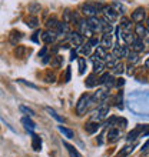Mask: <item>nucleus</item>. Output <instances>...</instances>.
<instances>
[{
	"mask_svg": "<svg viewBox=\"0 0 149 157\" xmlns=\"http://www.w3.org/2000/svg\"><path fill=\"white\" fill-rule=\"evenodd\" d=\"M92 103V96L87 94V93H83L80 97H79L78 103H76V114L78 116H83L86 113L89 104Z\"/></svg>",
	"mask_w": 149,
	"mask_h": 157,
	"instance_id": "nucleus-1",
	"label": "nucleus"
},
{
	"mask_svg": "<svg viewBox=\"0 0 149 157\" xmlns=\"http://www.w3.org/2000/svg\"><path fill=\"white\" fill-rule=\"evenodd\" d=\"M78 32L82 34L83 37H87V39L93 37V33H95V32L91 29L87 20H85V19H80V20L78 21Z\"/></svg>",
	"mask_w": 149,
	"mask_h": 157,
	"instance_id": "nucleus-2",
	"label": "nucleus"
},
{
	"mask_svg": "<svg viewBox=\"0 0 149 157\" xmlns=\"http://www.w3.org/2000/svg\"><path fill=\"white\" fill-rule=\"evenodd\" d=\"M98 12H99V9L96 7L95 3H83L82 6H80V13H82L85 17H87V19L95 17L96 14H98Z\"/></svg>",
	"mask_w": 149,
	"mask_h": 157,
	"instance_id": "nucleus-3",
	"label": "nucleus"
},
{
	"mask_svg": "<svg viewBox=\"0 0 149 157\" xmlns=\"http://www.w3.org/2000/svg\"><path fill=\"white\" fill-rule=\"evenodd\" d=\"M102 13H103V19L108 20L109 23H115V21L118 20V16H119L118 10H116L112 4L111 6H105V7L102 9Z\"/></svg>",
	"mask_w": 149,
	"mask_h": 157,
	"instance_id": "nucleus-4",
	"label": "nucleus"
},
{
	"mask_svg": "<svg viewBox=\"0 0 149 157\" xmlns=\"http://www.w3.org/2000/svg\"><path fill=\"white\" fill-rule=\"evenodd\" d=\"M109 112H111V107H109V106H106V104H100L99 107L93 112L92 120H95V121H100V120L106 119L108 114H109Z\"/></svg>",
	"mask_w": 149,
	"mask_h": 157,
	"instance_id": "nucleus-5",
	"label": "nucleus"
},
{
	"mask_svg": "<svg viewBox=\"0 0 149 157\" xmlns=\"http://www.w3.org/2000/svg\"><path fill=\"white\" fill-rule=\"evenodd\" d=\"M87 23L91 26V29L95 33H103V19H99L98 16L87 19Z\"/></svg>",
	"mask_w": 149,
	"mask_h": 157,
	"instance_id": "nucleus-6",
	"label": "nucleus"
},
{
	"mask_svg": "<svg viewBox=\"0 0 149 157\" xmlns=\"http://www.w3.org/2000/svg\"><path fill=\"white\" fill-rule=\"evenodd\" d=\"M109 96V91L106 90V89H98V90L93 93V96H92V103H103L105 100L108 99Z\"/></svg>",
	"mask_w": 149,
	"mask_h": 157,
	"instance_id": "nucleus-7",
	"label": "nucleus"
},
{
	"mask_svg": "<svg viewBox=\"0 0 149 157\" xmlns=\"http://www.w3.org/2000/svg\"><path fill=\"white\" fill-rule=\"evenodd\" d=\"M145 128H148V126H138V127H135L132 130V132L128 134V137H126V140H128V143H132V141H135L138 139V137L141 136L142 132H145Z\"/></svg>",
	"mask_w": 149,
	"mask_h": 157,
	"instance_id": "nucleus-8",
	"label": "nucleus"
},
{
	"mask_svg": "<svg viewBox=\"0 0 149 157\" xmlns=\"http://www.w3.org/2000/svg\"><path fill=\"white\" fill-rule=\"evenodd\" d=\"M56 37H58V33H56V32H53V30H45V32L42 33V36H40L42 41H43V43H46V44L54 43Z\"/></svg>",
	"mask_w": 149,
	"mask_h": 157,
	"instance_id": "nucleus-9",
	"label": "nucleus"
},
{
	"mask_svg": "<svg viewBox=\"0 0 149 157\" xmlns=\"http://www.w3.org/2000/svg\"><path fill=\"white\" fill-rule=\"evenodd\" d=\"M146 19V12L143 7L135 9V12H132V20L135 23H142Z\"/></svg>",
	"mask_w": 149,
	"mask_h": 157,
	"instance_id": "nucleus-10",
	"label": "nucleus"
},
{
	"mask_svg": "<svg viewBox=\"0 0 149 157\" xmlns=\"http://www.w3.org/2000/svg\"><path fill=\"white\" fill-rule=\"evenodd\" d=\"M120 137V130L118 127H111L106 133V139H108L109 143H116V141L119 140Z\"/></svg>",
	"mask_w": 149,
	"mask_h": 157,
	"instance_id": "nucleus-11",
	"label": "nucleus"
},
{
	"mask_svg": "<svg viewBox=\"0 0 149 157\" xmlns=\"http://www.w3.org/2000/svg\"><path fill=\"white\" fill-rule=\"evenodd\" d=\"M133 33L136 34V37H139V39H145V37L149 36L146 26H143L142 23H136V25H135V27H133Z\"/></svg>",
	"mask_w": 149,
	"mask_h": 157,
	"instance_id": "nucleus-12",
	"label": "nucleus"
},
{
	"mask_svg": "<svg viewBox=\"0 0 149 157\" xmlns=\"http://www.w3.org/2000/svg\"><path fill=\"white\" fill-rule=\"evenodd\" d=\"M69 41H70V44L79 47V46L83 44V36L79 32H70L69 33Z\"/></svg>",
	"mask_w": 149,
	"mask_h": 157,
	"instance_id": "nucleus-13",
	"label": "nucleus"
},
{
	"mask_svg": "<svg viewBox=\"0 0 149 157\" xmlns=\"http://www.w3.org/2000/svg\"><path fill=\"white\" fill-rule=\"evenodd\" d=\"M113 53H115L116 57H126L129 53V49L128 46H120V44H115V47H113Z\"/></svg>",
	"mask_w": 149,
	"mask_h": 157,
	"instance_id": "nucleus-14",
	"label": "nucleus"
},
{
	"mask_svg": "<svg viewBox=\"0 0 149 157\" xmlns=\"http://www.w3.org/2000/svg\"><path fill=\"white\" fill-rule=\"evenodd\" d=\"M99 128H100V123L99 121H95V120H91L89 123L85 124V130H86V133H89V134L96 133Z\"/></svg>",
	"mask_w": 149,
	"mask_h": 157,
	"instance_id": "nucleus-15",
	"label": "nucleus"
},
{
	"mask_svg": "<svg viewBox=\"0 0 149 157\" xmlns=\"http://www.w3.org/2000/svg\"><path fill=\"white\" fill-rule=\"evenodd\" d=\"M131 46H132V50H135V52H138V53H142V52H145L146 50L145 43H143V39H139V37L135 39V41H133Z\"/></svg>",
	"mask_w": 149,
	"mask_h": 157,
	"instance_id": "nucleus-16",
	"label": "nucleus"
},
{
	"mask_svg": "<svg viewBox=\"0 0 149 157\" xmlns=\"http://www.w3.org/2000/svg\"><path fill=\"white\" fill-rule=\"evenodd\" d=\"M100 46L103 47V49L109 50L113 46V43H112V34H105L102 33V39H100Z\"/></svg>",
	"mask_w": 149,
	"mask_h": 157,
	"instance_id": "nucleus-17",
	"label": "nucleus"
},
{
	"mask_svg": "<svg viewBox=\"0 0 149 157\" xmlns=\"http://www.w3.org/2000/svg\"><path fill=\"white\" fill-rule=\"evenodd\" d=\"M136 39V34L132 33V32H126V30L122 29V40L126 43V44H132Z\"/></svg>",
	"mask_w": 149,
	"mask_h": 157,
	"instance_id": "nucleus-18",
	"label": "nucleus"
},
{
	"mask_svg": "<svg viewBox=\"0 0 149 157\" xmlns=\"http://www.w3.org/2000/svg\"><path fill=\"white\" fill-rule=\"evenodd\" d=\"M27 132L32 133V130H27ZM32 147H33L34 151H39L42 149V139L34 133H32Z\"/></svg>",
	"mask_w": 149,
	"mask_h": 157,
	"instance_id": "nucleus-19",
	"label": "nucleus"
},
{
	"mask_svg": "<svg viewBox=\"0 0 149 157\" xmlns=\"http://www.w3.org/2000/svg\"><path fill=\"white\" fill-rule=\"evenodd\" d=\"M58 26H59V20L56 17H49L46 20V29L47 30H53V32H58Z\"/></svg>",
	"mask_w": 149,
	"mask_h": 157,
	"instance_id": "nucleus-20",
	"label": "nucleus"
},
{
	"mask_svg": "<svg viewBox=\"0 0 149 157\" xmlns=\"http://www.w3.org/2000/svg\"><path fill=\"white\" fill-rule=\"evenodd\" d=\"M22 39H23V33L22 32H16V30H13L12 33H10V36H9V40H10L12 44H17Z\"/></svg>",
	"mask_w": 149,
	"mask_h": 157,
	"instance_id": "nucleus-21",
	"label": "nucleus"
},
{
	"mask_svg": "<svg viewBox=\"0 0 149 157\" xmlns=\"http://www.w3.org/2000/svg\"><path fill=\"white\" fill-rule=\"evenodd\" d=\"M58 36H65V34H69V25L65 23V21H59V26H58Z\"/></svg>",
	"mask_w": 149,
	"mask_h": 157,
	"instance_id": "nucleus-22",
	"label": "nucleus"
},
{
	"mask_svg": "<svg viewBox=\"0 0 149 157\" xmlns=\"http://www.w3.org/2000/svg\"><path fill=\"white\" fill-rule=\"evenodd\" d=\"M106 67V62L105 60H95L93 62V73H102L103 69Z\"/></svg>",
	"mask_w": 149,
	"mask_h": 157,
	"instance_id": "nucleus-23",
	"label": "nucleus"
},
{
	"mask_svg": "<svg viewBox=\"0 0 149 157\" xmlns=\"http://www.w3.org/2000/svg\"><path fill=\"white\" fill-rule=\"evenodd\" d=\"M98 83H99V78L96 77V73H92V75L87 76L85 84H86V87H89V89H91V87H95Z\"/></svg>",
	"mask_w": 149,
	"mask_h": 157,
	"instance_id": "nucleus-24",
	"label": "nucleus"
},
{
	"mask_svg": "<svg viewBox=\"0 0 149 157\" xmlns=\"http://www.w3.org/2000/svg\"><path fill=\"white\" fill-rule=\"evenodd\" d=\"M120 27L126 32H132V19H128V17H122L120 19Z\"/></svg>",
	"mask_w": 149,
	"mask_h": 157,
	"instance_id": "nucleus-25",
	"label": "nucleus"
},
{
	"mask_svg": "<svg viewBox=\"0 0 149 157\" xmlns=\"http://www.w3.org/2000/svg\"><path fill=\"white\" fill-rule=\"evenodd\" d=\"M22 123L25 124L26 130H34L36 128V124H34V121L32 119H30V116H26L22 119Z\"/></svg>",
	"mask_w": 149,
	"mask_h": 157,
	"instance_id": "nucleus-26",
	"label": "nucleus"
},
{
	"mask_svg": "<svg viewBox=\"0 0 149 157\" xmlns=\"http://www.w3.org/2000/svg\"><path fill=\"white\" fill-rule=\"evenodd\" d=\"M63 21L70 25V23H74V12H70V10H65L63 12Z\"/></svg>",
	"mask_w": 149,
	"mask_h": 157,
	"instance_id": "nucleus-27",
	"label": "nucleus"
},
{
	"mask_svg": "<svg viewBox=\"0 0 149 157\" xmlns=\"http://www.w3.org/2000/svg\"><path fill=\"white\" fill-rule=\"evenodd\" d=\"M126 59H128V62L131 63V64H135V63L139 60V53L138 52H135V50H129L128 56H126Z\"/></svg>",
	"mask_w": 149,
	"mask_h": 157,
	"instance_id": "nucleus-28",
	"label": "nucleus"
},
{
	"mask_svg": "<svg viewBox=\"0 0 149 157\" xmlns=\"http://www.w3.org/2000/svg\"><path fill=\"white\" fill-rule=\"evenodd\" d=\"M50 64H52V67L53 69H59V67L63 66V57L62 56H54V57H52V62H50Z\"/></svg>",
	"mask_w": 149,
	"mask_h": 157,
	"instance_id": "nucleus-29",
	"label": "nucleus"
},
{
	"mask_svg": "<svg viewBox=\"0 0 149 157\" xmlns=\"http://www.w3.org/2000/svg\"><path fill=\"white\" fill-rule=\"evenodd\" d=\"M78 63H79V75H80V76L85 75V71H86V67H87L86 59H85V57H79Z\"/></svg>",
	"mask_w": 149,
	"mask_h": 157,
	"instance_id": "nucleus-30",
	"label": "nucleus"
},
{
	"mask_svg": "<svg viewBox=\"0 0 149 157\" xmlns=\"http://www.w3.org/2000/svg\"><path fill=\"white\" fill-rule=\"evenodd\" d=\"M78 50L80 52V53L83 54V56H89V54L92 53V46L89 44V43H86V44H82V46H79Z\"/></svg>",
	"mask_w": 149,
	"mask_h": 157,
	"instance_id": "nucleus-31",
	"label": "nucleus"
},
{
	"mask_svg": "<svg viewBox=\"0 0 149 157\" xmlns=\"http://www.w3.org/2000/svg\"><path fill=\"white\" fill-rule=\"evenodd\" d=\"M58 128H59V132L62 133L65 137H67V139H73V132H72L70 128L65 127V126H58Z\"/></svg>",
	"mask_w": 149,
	"mask_h": 157,
	"instance_id": "nucleus-32",
	"label": "nucleus"
},
{
	"mask_svg": "<svg viewBox=\"0 0 149 157\" xmlns=\"http://www.w3.org/2000/svg\"><path fill=\"white\" fill-rule=\"evenodd\" d=\"M26 25L29 26L30 29H36L37 25H39V20H37V16H36V14H32V16L27 19V23H26Z\"/></svg>",
	"mask_w": 149,
	"mask_h": 157,
	"instance_id": "nucleus-33",
	"label": "nucleus"
},
{
	"mask_svg": "<svg viewBox=\"0 0 149 157\" xmlns=\"http://www.w3.org/2000/svg\"><path fill=\"white\" fill-rule=\"evenodd\" d=\"M123 67H125V66H123V63H122V62L119 60V62L116 63V66L113 67V69H112V73H115V75H120V73L123 71Z\"/></svg>",
	"mask_w": 149,
	"mask_h": 157,
	"instance_id": "nucleus-34",
	"label": "nucleus"
},
{
	"mask_svg": "<svg viewBox=\"0 0 149 157\" xmlns=\"http://www.w3.org/2000/svg\"><path fill=\"white\" fill-rule=\"evenodd\" d=\"M19 109H20L22 113H25L26 116H30V117L34 116V112H33V110H32V109H29V107H26V106H23V104H20V106H19Z\"/></svg>",
	"mask_w": 149,
	"mask_h": 157,
	"instance_id": "nucleus-35",
	"label": "nucleus"
},
{
	"mask_svg": "<svg viewBox=\"0 0 149 157\" xmlns=\"http://www.w3.org/2000/svg\"><path fill=\"white\" fill-rule=\"evenodd\" d=\"M46 112L49 113V114H50V116H52V117H53V119H56V120H58V121H63V117H60V116H59L58 113L54 112V110H53V109H52V107H46Z\"/></svg>",
	"mask_w": 149,
	"mask_h": 157,
	"instance_id": "nucleus-36",
	"label": "nucleus"
},
{
	"mask_svg": "<svg viewBox=\"0 0 149 157\" xmlns=\"http://www.w3.org/2000/svg\"><path fill=\"white\" fill-rule=\"evenodd\" d=\"M112 6L118 10V13H125L126 12V7H125V4H122V3H119V2H113L112 3Z\"/></svg>",
	"mask_w": 149,
	"mask_h": 157,
	"instance_id": "nucleus-37",
	"label": "nucleus"
},
{
	"mask_svg": "<svg viewBox=\"0 0 149 157\" xmlns=\"http://www.w3.org/2000/svg\"><path fill=\"white\" fill-rule=\"evenodd\" d=\"M65 147L67 149V151H69V154H70V157H80V154L76 151V150L72 147L70 144H67V143H65Z\"/></svg>",
	"mask_w": 149,
	"mask_h": 157,
	"instance_id": "nucleus-38",
	"label": "nucleus"
},
{
	"mask_svg": "<svg viewBox=\"0 0 149 157\" xmlns=\"http://www.w3.org/2000/svg\"><path fill=\"white\" fill-rule=\"evenodd\" d=\"M29 12L32 13V14H36L37 12H40V4H37V3H32L29 6Z\"/></svg>",
	"mask_w": 149,
	"mask_h": 157,
	"instance_id": "nucleus-39",
	"label": "nucleus"
},
{
	"mask_svg": "<svg viewBox=\"0 0 149 157\" xmlns=\"http://www.w3.org/2000/svg\"><path fill=\"white\" fill-rule=\"evenodd\" d=\"M87 43L92 46V47H99L100 46V40L98 37H91V39H87Z\"/></svg>",
	"mask_w": 149,
	"mask_h": 157,
	"instance_id": "nucleus-40",
	"label": "nucleus"
},
{
	"mask_svg": "<svg viewBox=\"0 0 149 157\" xmlns=\"http://www.w3.org/2000/svg\"><path fill=\"white\" fill-rule=\"evenodd\" d=\"M25 52H26V49L23 47V46H17V49L14 50V53H16L17 57H23V54H25Z\"/></svg>",
	"mask_w": 149,
	"mask_h": 157,
	"instance_id": "nucleus-41",
	"label": "nucleus"
},
{
	"mask_svg": "<svg viewBox=\"0 0 149 157\" xmlns=\"http://www.w3.org/2000/svg\"><path fill=\"white\" fill-rule=\"evenodd\" d=\"M54 80H56V76L53 75V73H47V75H46V77H45V82L46 83H54Z\"/></svg>",
	"mask_w": 149,
	"mask_h": 157,
	"instance_id": "nucleus-42",
	"label": "nucleus"
},
{
	"mask_svg": "<svg viewBox=\"0 0 149 157\" xmlns=\"http://www.w3.org/2000/svg\"><path fill=\"white\" fill-rule=\"evenodd\" d=\"M42 33H43L42 30H36V32H34V33H33V36H32V40H33L34 43H39V41H40V39H39V36H42Z\"/></svg>",
	"mask_w": 149,
	"mask_h": 157,
	"instance_id": "nucleus-43",
	"label": "nucleus"
},
{
	"mask_svg": "<svg viewBox=\"0 0 149 157\" xmlns=\"http://www.w3.org/2000/svg\"><path fill=\"white\" fill-rule=\"evenodd\" d=\"M109 77H111V75H109V73H103V75L99 77V84H105V83H106V80H108Z\"/></svg>",
	"mask_w": 149,
	"mask_h": 157,
	"instance_id": "nucleus-44",
	"label": "nucleus"
},
{
	"mask_svg": "<svg viewBox=\"0 0 149 157\" xmlns=\"http://www.w3.org/2000/svg\"><path fill=\"white\" fill-rule=\"evenodd\" d=\"M17 82H20V83H23L25 86H27V87H32V89H37V86L36 84H33V83H29V82H25L23 78H20V80H17Z\"/></svg>",
	"mask_w": 149,
	"mask_h": 157,
	"instance_id": "nucleus-45",
	"label": "nucleus"
},
{
	"mask_svg": "<svg viewBox=\"0 0 149 157\" xmlns=\"http://www.w3.org/2000/svg\"><path fill=\"white\" fill-rule=\"evenodd\" d=\"M65 82H70V67L66 69V73H65Z\"/></svg>",
	"mask_w": 149,
	"mask_h": 157,
	"instance_id": "nucleus-46",
	"label": "nucleus"
},
{
	"mask_svg": "<svg viewBox=\"0 0 149 157\" xmlns=\"http://www.w3.org/2000/svg\"><path fill=\"white\" fill-rule=\"evenodd\" d=\"M76 57H78V50H76V49H72L70 50V57H69V59H70V60H74V59H76Z\"/></svg>",
	"mask_w": 149,
	"mask_h": 157,
	"instance_id": "nucleus-47",
	"label": "nucleus"
},
{
	"mask_svg": "<svg viewBox=\"0 0 149 157\" xmlns=\"http://www.w3.org/2000/svg\"><path fill=\"white\" fill-rule=\"evenodd\" d=\"M123 83H125V80L122 77H119V78H116V84H115V86L116 87H122V86H123Z\"/></svg>",
	"mask_w": 149,
	"mask_h": 157,
	"instance_id": "nucleus-48",
	"label": "nucleus"
},
{
	"mask_svg": "<svg viewBox=\"0 0 149 157\" xmlns=\"http://www.w3.org/2000/svg\"><path fill=\"white\" fill-rule=\"evenodd\" d=\"M46 52H47V49H46V46H45V47H42V50L39 52V57H45L46 54H47Z\"/></svg>",
	"mask_w": 149,
	"mask_h": 157,
	"instance_id": "nucleus-49",
	"label": "nucleus"
},
{
	"mask_svg": "<svg viewBox=\"0 0 149 157\" xmlns=\"http://www.w3.org/2000/svg\"><path fill=\"white\" fill-rule=\"evenodd\" d=\"M142 153H146V151H148V150H149V140L148 141H146V143H145V144H143V146H142Z\"/></svg>",
	"mask_w": 149,
	"mask_h": 157,
	"instance_id": "nucleus-50",
	"label": "nucleus"
},
{
	"mask_svg": "<svg viewBox=\"0 0 149 157\" xmlns=\"http://www.w3.org/2000/svg\"><path fill=\"white\" fill-rule=\"evenodd\" d=\"M49 60H50V54H46L45 57L42 59V62H43V64H46V63H49Z\"/></svg>",
	"mask_w": 149,
	"mask_h": 157,
	"instance_id": "nucleus-51",
	"label": "nucleus"
},
{
	"mask_svg": "<svg viewBox=\"0 0 149 157\" xmlns=\"http://www.w3.org/2000/svg\"><path fill=\"white\" fill-rule=\"evenodd\" d=\"M132 73H133V66L132 64H129L128 66V75H132Z\"/></svg>",
	"mask_w": 149,
	"mask_h": 157,
	"instance_id": "nucleus-52",
	"label": "nucleus"
},
{
	"mask_svg": "<svg viewBox=\"0 0 149 157\" xmlns=\"http://www.w3.org/2000/svg\"><path fill=\"white\" fill-rule=\"evenodd\" d=\"M146 29H148V33H149V17L146 19Z\"/></svg>",
	"mask_w": 149,
	"mask_h": 157,
	"instance_id": "nucleus-53",
	"label": "nucleus"
},
{
	"mask_svg": "<svg viewBox=\"0 0 149 157\" xmlns=\"http://www.w3.org/2000/svg\"><path fill=\"white\" fill-rule=\"evenodd\" d=\"M145 66H146V69H149V57L146 59V62H145Z\"/></svg>",
	"mask_w": 149,
	"mask_h": 157,
	"instance_id": "nucleus-54",
	"label": "nucleus"
},
{
	"mask_svg": "<svg viewBox=\"0 0 149 157\" xmlns=\"http://www.w3.org/2000/svg\"><path fill=\"white\" fill-rule=\"evenodd\" d=\"M145 156H146V157H149V150H148V151H146V153H145Z\"/></svg>",
	"mask_w": 149,
	"mask_h": 157,
	"instance_id": "nucleus-55",
	"label": "nucleus"
},
{
	"mask_svg": "<svg viewBox=\"0 0 149 157\" xmlns=\"http://www.w3.org/2000/svg\"><path fill=\"white\" fill-rule=\"evenodd\" d=\"M143 136H149V132H146V133H143Z\"/></svg>",
	"mask_w": 149,
	"mask_h": 157,
	"instance_id": "nucleus-56",
	"label": "nucleus"
},
{
	"mask_svg": "<svg viewBox=\"0 0 149 157\" xmlns=\"http://www.w3.org/2000/svg\"><path fill=\"white\" fill-rule=\"evenodd\" d=\"M145 157H146V156H145Z\"/></svg>",
	"mask_w": 149,
	"mask_h": 157,
	"instance_id": "nucleus-57",
	"label": "nucleus"
}]
</instances>
